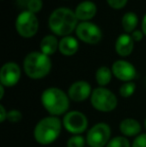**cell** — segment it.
Here are the masks:
<instances>
[{"label":"cell","mask_w":146,"mask_h":147,"mask_svg":"<svg viewBox=\"0 0 146 147\" xmlns=\"http://www.w3.org/2000/svg\"><path fill=\"white\" fill-rule=\"evenodd\" d=\"M41 104L51 116H60L68 112L70 98L68 94L58 87L46 88L40 97Z\"/></svg>","instance_id":"1"},{"label":"cell","mask_w":146,"mask_h":147,"mask_svg":"<svg viewBox=\"0 0 146 147\" xmlns=\"http://www.w3.org/2000/svg\"><path fill=\"white\" fill-rule=\"evenodd\" d=\"M62 120L57 116H46L37 122L34 127L33 136L37 143L49 145L58 139L62 130Z\"/></svg>","instance_id":"2"},{"label":"cell","mask_w":146,"mask_h":147,"mask_svg":"<svg viewBox=\"0 0 146 147\" xmlns=\"http://www.w3.org/2000/svg\"><path fill=\"white\" fill-rule=\"evenodd\" d=\"M75 12L68 8H57L51 13L48 20L49 28L58 36H68L78 26Z\"/></svg>","instance_id":"3"},{"label":"cell","mask_w":146,"mask_h":147,"mask_svg":"<svg viewBox=\"0 0 146 147\" xmlns=\"http://www.w3.org/2000/svg\"><path fill=\"white\" fill-rule=\"evenodd\" d=\"M52 63L49 56L42 52L34 51L26 55L23 61L25 74L31 79H41L49 74Z\"/></svg>","instance_id":"4"},{"label":"cell","mask_w":146,"mask_h":147,"mask_svg":"<svg viewBox=\"0 0 146 147\" xmlns=\"http://www.w3.org/2000/svg\"><path fill=\"white\" fill-rule=\"evenodd\" d=\"M90 103L92 107L99 112H111L117 107L118 99L116 95L108 88L99 86L92 91Z\"/></svg>","instance_id":"5"},{"label":"cell","mask_w":146,"mask_h":147,"mask_svg":"<svg viewBox=\"0 0 146 147\" xmlns=\"http://www.w3.org/2000/svg\"><path fill=\"white\" fill-rule=\"evenodd\" d=\"M111 139V128L105 122L96 123L86 134V143L89 147H105Z\"/></svg>","instance_id":"6"},{"label":"cell","mask_w":146,"mask_h":147,"mask_svg":"<svg viewBox=\"0 0 146 147\" xmlns=\"http://www.w3.org/2000/svg\"><path fill=\"white\" fill-rule=\"evenodd\" d=\"M63 127L73 135H81L88 128V118L81 111H68L62 118Z\"/></svg>","instance_id":"7"},{"label":"cell","mask_w":146,"mask_h":147,"mask_svg":"<svg viewBox=\"0 0 146 147\" xmlns=\"http://www.w3.org/2000/svg\"><path fill=\"white\" fill-rule=\"evenodd\" d=\"M16 30L25 38H30L34 36L38 30V19L36 15L30 11H23L18 15L15 22Z\"/></svg>","instance_id":"8"},{"label":"cell","mask_w":146,"mask_h":147,"mask_svg":"<svg viewBox=\"0 0 146 147\" xmlns=\"http://www.w3.org/2000/svg\"><path fill=\"white\" fill-rule=\"evenodd\" d=\"M76 35L81 41L88 44H96L102 38V31L91 22H81L76 28Z\"/></svg>","instance_id":"9"},{"label":"cell","mask_w":146,"mask_h":147,"mask_svg":"<svg viewBox=\"0 0 146 147\" xmlns=\"http://www.w3.org/2000/svg\"><path fill=\"white\" fill-rule=\"evenodd\" d=\"M21 77V70L18 64L7 62L0 70V82L4 87H13L18 83Z\"/></svg>","instance_id":"10"},{"label":"cell","mask_w":146,"mask_h":147,"mask_svg":"<svg viewBox=\"0 0 146 147\" xmlns=\"http://www.w3.org/2000/svg\"><path fill=\"white\" fill-rule=\"evenodd\" d=\"M112 73L117 79L124 82H131L137 76V71L135 67L128 61L117 60L112 65Z\"/></svg>","instance_id":"11"},{"label":"cell","mask_w":146,"mask_h":147,"mask_svg":"<svg viewBox=\"0 0 146 147\" xmlns=\"http://www.w3.org/2000/svg\"><path fill=\"white\" fill-rule=\"evenodd\" d=\"M92 91L93 90L91 88V85L87 81L78 80L69 86L67 94L70 100L74 102H82L91 96Z\"/></svg>","instance_id":"12"},{"label":"cell","mask_w":146,"mask_h":147,"mask_svg":"<svg viewBox=\"0 0 146 147\" xmlns=\"http://www.w3.org/2000/svg\"><path fill=\"white\" fill-rule=\"evenodd\" d=\"M141 129L140 122L134 118H125L119 124V130L125 137H136L141 134Z\"/></svg>","instance_id":"13"},{"label":"cell","mask_w":146,"mask_h":147,"mask_svg":"<svg viewBox=\"0 0 146 147\" xmlns=\"http://www.w3.org/2000/svg\"><path fill=\"white\" fill-rule=\"evenodd\" d=\"M134 47V40L129 34H121L118 36L115 43V50L117 54L126 57L131 54Z\"/></svg>","instance_id":"14"},{"label":"cell","mask_w":146,"mask_h":147,"mask_svg":"<svg viewBox=\"0 0 146 147\" xmlns=\"http://www.w3.org/2000/svg\"><path fill=\"white\" fill-rule=\"evenodd\" d=\"M97 12V7L96 5L91 1H83L77 5L75 9L76 17L80 20H89L93 18L96 15Z\"/></svg>","instance_id":"15"},{"label":"cell","mask_w":146,"mask_h":147,"mask_svg":"<svg viewBox=\"0 0 146 147\" xmlns=\"http://www.w3.org/2000/svg\"><path fill=\"white\" fill-rule=\"evenodd\" d=\"M78 41L72 36H65L59 42V51L65 56H72L78 51Z\"/></svg>","instance_id":"16"},{"label":"cell","mask_w":146,"mask_h":147,"mask_svg":"<svg viewBox=\"0 0 146 147\" xmlns=\"http://www.w3.org/2000/svg\"><path fill=\"white\" fill-rule=\"evenodd\" d=\"M41 52L47 56L54 54L57 49H59V42L57 38L53 35H46L40 42Z\"/></svg>","instance_id":"17"},{"label":"cell","mask_w":146,"mask_h":147,"mask_svg":"<svg viewBox=\"0 0 146 147\" xmlns=\"http://www.w3.org/2000/svg\"><path fill=\"white\" fill-rule=\"evenodd\" d=\"M112 70L107 66H101L95 72V80L100 87H105L110 83L112 78Z\"/></svg>","instance_id":"18"},{"label":"cell","mask_w":146,"mask_h":147,"mask_svg":"<svg viewBox=\"0 0 146 147\" xmlns=\"http://www.w3.org/2000/svg\"><path fill=\"white\" fill-rule=\"evenodd\" d=\"M138 23V17L134 12H127L122 17V27L126 32H133Z\"/></svg>","instance_id":"19"},{"label":"cell","mask_w":146,"mask_h":147,"mask_svg":"<svg viewBox=\"0 0 146 147\" xmlns=\"http://www.w3.org/2000/svg\"><path fill=\"white\" fill-rule=\"evenodd\" d=\"M135 89H136V84L134 82H124L119 87V94L123 98H129L135 92Z\"/></svg>","instance_id":"20"},{"label":"cell","mask_w":146,"mask_h":147,"mask_svg":"<svg viewBox=\"0 0 146 147\" xmlns=\"http://www.w3.org/2000/svg\"><path fill=\"white\" fill-rule=\"evenodd\" d=\"M105 147H131V144L125 136H115L111 138Z\"/></svg>","instance_id":"21"},{"label":"cell","mask_w":146,"mask_h":147,"mask_svg":"<svg viewBox=\"0 0 146 147\" xmlns=\"http://www.w3.org/2000/svg\"><path fill=\"white\" fill-rule=\"evenodd\" d=\"M86 138L82 135H73L67 140L66 146L67 147H85Z\"/></svg>","instance_id":"22"},{"label":"cell","mask_w":146,"mask_h":147,"mask_svg":"<svg viewBox=\"0 0 146 147\" xmlns=\"http://www.w3.org/2000/svg\"><path fill=\"white\" fill-rule=\"evenodd\" d=\"M23 118L22 112L18 109H11V110L8 111L7 114V120L10 123H18L20 122Z\"/></svg>","instance_id":"23"},{"label":"cell","mask_w":146,"mask_h":147,"mask_svg":"<svg viewBox=\"0 0 146 147\" xmlns=\"http://www.w3.org/2000/svg\"><path fill=\"white\" fill-rule=\"evenodd\" d=\"M42 5H43L42 0H29L27 3L28 11L35 14L42 9Z\"/></svg>","instance_id":"24"},{"label":"cell","mask_w":146,"mask_h":147,"mask_svg":"<svg viewBox=\"0 0 146 147\" xmlns=\"http://www.w3.org/2000/svg\"><path fill=\"white\" fill-rule=\"evenodd\" d=\"M131 147H146V133H141L134 138Z\"/></svg>","instance_id":"25"},{"label":"cell","mask_w":146,"mask_h":147,"mask_svg":"<svg viewBox=\"0 0 146 147\" xmlns=\"http://www.w3.org/2000/svg\"><path fill=\"white\" fill-rule=\"evenodd\" d=\"M128 0H107L108 4L110 7L114 8V9H121L126 5Z\"/></svg>","instance_id":"26"},{"label":"cell","mask_w":146,"mask_h":147,"mask_svg":"<svg viewBox=\"0 0 146 147\" xmlns=\"http://www.w3.org/2000/svg\"><path fill=\"white\" fill-rule=\"evenodd\" d=\"M7 114L8 111L5 109L3 104H0V122L3 123L5 120H7Z\"/></svg>","instance_id":"27"},{"label":"cell","mask_w":146,"mask_h":147,"mask_svg":"<svg viewBox=\"0 0 146 147\" xmlns=\"http://www.w3.org/2000/svg\"><path fill=\"white\" fill-rule=\"evenodd\" d=\"M143 34H144V33H143L142 31H140V30H134L132 32V35H131V37H132L133 40H134V41H140L141 39L143 38Z\"/></svg>","instance_id":"28"},{"label":"cell","mask_w":146,"mask_h":147,"mask_svg":"<svg viewBox=\"0 0 146 147\" xmlns=\"http://www.w3.org/2000/svg\"><path fill=\"white\" fill-rule=\"evenodd\" d=\"M142 32L144 33V35L146 36V14L145 16L143 17V20H142Z\"/></svg>","instance_id":"29"},{"label":"cell","mask_w":146,"mask_h":147,"mask_svg":"<svg viewBox=\"0 0 146 147\" xmlns=\"http://www.w3.org/2000/svg\"><path fill=\"white\" fill-rule=\"evenodd\" d=\"M4 86L3 85H0V99H3L4 97Z\"/></svg>","instance_id":"30"},{"label":"cell","mask_w":146,"mask_h":147,"mask_svg":"<svg viewBox=\"0 0 146 147\" xmlns=\"http://www.w3.org/2000/svg\"><path fill=\"white\" fill-rule=\"evenodd\" d=\"M144 127H145V129H146V118H145V121H144Z\"/></svg>","instance_id":"31"},{"label":"cell","mask_w":146,"mask_h":147,"mask_svg":"<svg viewBox=\"0 0 146 147\" xmlns=\"http://www.w3.org/2000/svg\"><path fill=\"white\" fill-rule=\"evenodd\" d=\"M88 147H89V146H88Z\"/></svg>","instance_id":"32"}]
</instances>
